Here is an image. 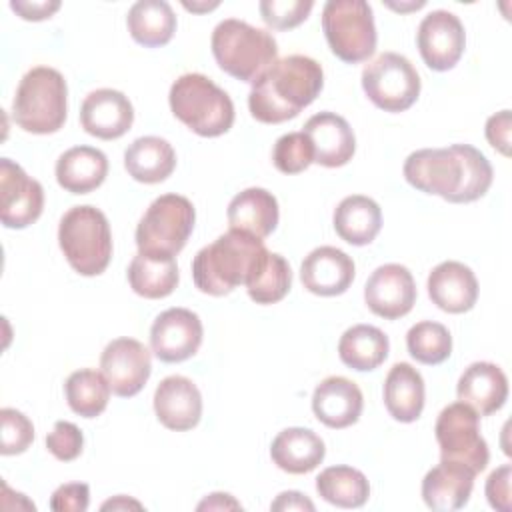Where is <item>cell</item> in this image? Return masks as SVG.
I'll return each instance as SVG.
<instances>
[{
  "mask_svg": "<svg viewBox=\"0 0 512 512\" xmlns=\"http://www.w3.org/2000/svg\"><path fill=\"white\" fill-rule=\"evenodd\" d=\"M100 372L120 398L136 396L148 382L152 358L148 348L136 338H116L106 344L100 356Z\"/></svg>",
  "mask_w": 512,
  "mask_h": 512,
  "instance_id": "obj_12",
  "label": "cell"
},
{
  "mask_svg": "<svg viewBox=\"0 0 512 512\" xmlns=\"http://www.w3.org/2000/svg\"><path fill=\"white\" fill-rule=\"evenodd\" d=\"M58 244L80 276L102 274L112 258V232L102 210L84 204L72 206L58 224Z\"/></svg>",
  "mask_w": 512,
  "mask_h": 512,
  "instance_id": "obj_7",
  "label": "cell"
},
{
  "mask_svg": "<svg viewBox=\"0 0 512 512\" xmlns=\"http://www.w3.org/2000/svg\"><path fill=\"white\" fill-rule=\"evenodd\" d=\"M226 218L232 230H242L256 238H266L278 226V200L266 188H246L230 200Z\"/></svg>",
  "mask_w": 512,
  "mask_h": 512,
  "instance_id": "obj_26",
  "label": "cell"
},
{
  "mask_svg": "<svg viewBox=\"0 0 512 512\" xmlns=\"http://www.w3.org/2000/svg\"><path fill=\"white\" fill-rule=\"evenodd\" d=\"M364 398L356 382L344 376L324 378L312 394V412L328 428L342 430L358 422Z\"/></svg>",
  "mask_w": 512,
  "mask_h": 512,
  "instance_id": "obj_21",
  "label": "cell"
},
{
  "mask_svg": "<svg viewBox=\"0 0 512 512\" xmlns=\"http://www.w3.org/2000/svg\"><path fill=\"white\" fill-rule=\"evenodd\" d=\"M326 456L324 440L310 428L292 426L272 440L270 458L288 474H308L322 464Z\"/></svg>",
  "mask_w": 512,
  "mask_h": 512,
  "instance_id": "obj_25",
  "label": "cell"
},
{
  "mask_svg": "<svg viewBox=\"0 0 512 512\" xmlns=\"http://www.w3.org/2000/svg\"><path fill=\"white\" fill-rule=\"evenodd\" d=\"M510 478H512V466L502 464L500 468L490 472L486 480L488 504L498 512H510Z\"/></svg>",
  "mask_w": 512,
  "mask_h": 512,
  "instance_id": "obj_43",
  "label": "cell"
},
{
  "mask_svg": "<svg viewBox=\"0 0 512 512\" xmlns=\"http://www.w3.org/2000/svg\"><path fill=\"white\" fill-rule=\"evenodd\" d=\"M316 492L338 508H360L370 496L368 478L352 466H328L316 478Z\"/></svg>",
  "mask_w": 512,
  "mask_h": 512,
  "instance_id": "obj_34",
  "label": "cell"
},
{
  "mask_svg": "<svg viewBox=\"0 0 512 512\" xmlns=\"http://www.w3.org/2000/svg\"><path fill=\"white\" fill-rule=\"evenodd\" d=\"M196 210L186 196L162 194L144 212L136 226V246L142 254L176 256L188 242Z\"/></svg>",
  "mask_w": 512,
  "mask_h": 512,
  "instance_id": "obj_9",
  "label": "cell"
},
{
  "mask_svg": "<svg viewBox=\"0 0 512 512\" xmlns=\"http://www.w3.org/2000/svg\"><path fill=\"white\" fill-rule=\"evenodd\" d=\"M0 422H2L0 452L4 456L26 452L34 440V426L30 418L16 408H2Z\"/></svg>",
  "mask_w": 512,
  "mask_h": 512,
  "instance_id": "obj_39",
  "label": "cell"
},
{
  "mask_svg": "<svg viewBox=\"0 0 512 512\" xmlns=\"http://www.w3.org/2000/svg\"><path fill=\"white\" fill-rule=\"evenodd\" d=\"M10 8L24 20H32V22H40L50 18L58 8L60 2L58 0H42V2H26V0H12Z\"/></svg>",
  "mask_w": 512,
  "mask_h": 512,
  "instance_id": "obj_45",
  "label": "cell"
},
{
  "mask_svg": "<svg viewBox=\"0 0 512 512\" xmlns=\"http://www.w3.org/2000/svg\"><path fill=\"white\" fill-rule=\"evenodd\" d=\"M402 172L412 188L452 204L482 198L494 178L488 158L470 144L416 150L406 158Z\"/></svg>",
  "mask_w": 512,
  "mask_h": 512,
  "instance_id": "obj_1",
  "label": "cell"
},
{
  "mask_svg": "<svg viewBox=\"0 0 512 512\" xmlns=\"http://www.w3.org/2000/svg\"><path fill=\"white\" fill-rule=\"evenodd\" d=\"M46 448L60 462H72L82 454L84 448L82 430L68 420H58L52 432L46 436Z\"/></svg>",
  "mask_w": 512,
  "mask_h": 512,
  "instance_id": "obj_41",
  "label": "cell"
},
{
  "mask_svg": "<svg viewBox=\"0 0 512 512\" xmlns=\"http://www.w3.org/2000/svg\"><path fill=\"white\" fill-rule=\"evenodd\" d=\"M168 102L172 114L198 136L216 138L234 124L232 98L204 74L178 76L170 86Z\"/></svg>",
  "mask_w": 512,
  "mask_h": 512,
  "instance_id": "obj_5",
  "label": "cell"
},
{
  "mask_svg": "<svg viewBox=\"0 0 512 512\" xmlns=\"http://www.w3.org/2000/svg\"><path fill=\"white\" fill-rule=\"evenodd\" d=\"M428 296L432 304L448 314H462L478 300V280L474 272L456 260L440 262L428 274Z\"/></svg>",
  "mask_w": 512,
  "mask_h": 512,
  "instance_id": "obj_22",
  "label": "cell"
},
{
  "mask_svg": "<svg viewBox=\"0 0 512 512\" xmlns=\"http://www.w3.org/2000/svg\"><path fill=\"white\" fill-rule=\"evenodd\" d=\"M332 222L336 234L344 242L352 246H366L382 228V210L376 200L362 194H352L340 200Z\"/></svg>",
  "mask_w": 512,
  "mask_h": 512,
  "instance_id": "obj_30",
  "label": "cell"
},
{
  "mask_svg": "<svg viewBox=\"0 0 512 512\" xmlns=\"http://www.w3.org/2000/svg\"><path fill=\"white\" fill-rule=\"evenodd\" d=\"M210 46L220 70L242 82H256L278 60L274 36L238 18L218 22Z\"/></svg>",
  "mask_w": 512,
  "mask_h": 512,
  "instance_id": "obj_4",
  "label": "cell"
},
{
  "mask_svg": "<svg viewBox=\"0 0 512 512\" xmlns=\"http://www.w3.org/2000/svg\"><path fill=\"white\" fill-rule=\"evenodd\" d=\"M322 30L332 54L346 64L364 62L376 50L374 14L364 0H328L322 8Z\"/></svg>",
  "mask_w": 512,
  "mask_h": 512,
  "instance_id": "obj_8",
  "label": "cell"
},
{
  "mask_svg": "<svg viewBox=\"0 0 512 512\" xmlns=\"http://www.w3.org/2000/svg\"><path fill=\"white\" fill-rule=\"evenodd\" d=\"M384 406L398 422H414L424 410V378L408 362H398L390 368L384 380Z\"/></svg>",
  "mask_w": 512,
  "mask_h": 512,
  "instance_id": "obj_28",
  "label": "cell"
},
{
  "mask_svg": "<svg viewBox=\"0 0 512 512\" xmlns=\"http://www.w3.org/2000/svg\"><path fill=\"white\" fill-rule=\"evenodd\" d=\"M436 442L440 446V460L456 462L470 468L474 474L482 472L490 460L488 444L478 428V414L464 402L448 404L434 426Z\"/></svg>",
  "mask_w": 512,
  "mask_h": 512,
  "instance_id": "obj_11",
  "label": "cell"
},
{
  "mask_svg": "<svg viewBox=\"0 0 512 512\" xmlns=\"http://www.w3.org/2000/svg\"><path fill=\"white\" fill-rule=\"evenodd\" d=\"M68 114V86L64 76L50 66L28 70L12 98L14 122L30 134L58 132Z\"/></svg>",
  "mask_w": 512,
  "mask_h": 512,
  "instance_id": "obj_6",
  "label": "cell"
},
{
  "mask_svg": "<svg viewBox=\"0 0 512 512\" xmlns=\"http://www.w3.org/2000/svg\"><path fill=\"white\" fill-rule=\"evenodd\" d=\"M388 336L370 324H356L348 328L338 340L340 360L358 372L376 370L388 358Z\"/></svg>",
  "mask_w": 512,
  "mask_h": 512,
  "instance_id": "obj_33",
  "label": "cell"
},
{
  "mask_svg": "<svg viewBox=\"0 0 512 512\" xmlns=\"http://www.w3.org/2000/svg\"><path fill=\"white\" fill-rule=\"evenodd\" d=\"M266 254L262 238L230 228L198 250L192 260V280L204 294L226 296L246 284Z\"/></svg>",
  "mask_w": 512,
  "mask_h": 512,
  "instance_id": "obj_3",
  "label": "cell"
},
{
  "mask_svg": "<svg viewBox=\"0 0 512 512\" xmlns=\"http://www.w3.org/2000/svg\"><path fill=\"white\" fill-rule=\"evenodd\" d=\"M270 510L274 512H286V510H308L314 512V502L310 498H306V494L296 492V490H288V492H280L276 496V500L270 504Z\"/></svg>",
  "mask_w": 512,
  "mask_h": 512,
  "instance_id": "obj_46",
  "label": "cell"
},
{
  "mask_svg": "<svg viewBox=\"0 0 512 512\" xmlns=\"http://www.w3.org/2000/svg\"><path fill=\"white\" fill-rule=\"evenodd\" d=\"M126 26L138 44L158 48L172 40L176 32V14L164 0H138L126 14Z\"/></svg>",
  "mask_w": 512,
  "mask_h": 512,
  "instance_id": "obj_32",
  "label": "cell"
},
{
  "mask_svg": "<svg viewBox=\"0 0 512 512\" xmlns=\"http://www.w3.org/2000/svg\"><path fill=\"white\" fill-rule=\"evenodd\" d=\"M424 4H426L424 0H420V2H410V4H396V2H386V6H388V8H392V10H398V12L418 10V8H422Z\"/></svg>",
  "mask_w": 512,
  "mask_h": 512,
  "instance_id": "obj_49",
  "label": "cell"
},
{
  "mask_svg": "<svg viewBox=\"0 0 512 512\" xmlns=\"http://www.w3.org/2000/svg\"><path fill=\"white\" fill-rule=\"evenodd\" d=\"M408 354L426 366L442 364L452 354V336L440 322H416L406 334Z\"/></svg>",
  "mask_w": 512,
  "mask_h": 512,
  "instance_id": "obj_37",
  "label": "cell"
},
{
  "mask_svg": "<svg viewBox=\"0 0 512 512\" xmlns=\"http://www.w3.org/2000/svg\"><path fill=\"white\" fill-rule=\"evenodd\" d=\"M364 302L376 316L396 320L406 316L416 302V282L402 264L378 266L364 286Z\"/></svg>",
  "mask_w": 512,
  "mask_h": 512,
  "instance_id": "obj_16",
  "label": "cell"
},
{
  "mask_svg": "<svg viewBox=\"0 0 512 512\" xmlns=\"http://www.w3.org/2000/svg\"><path fill=\"white\" fill-rule=\"evenodd\" d=\"M474 472L456 462L440 460L422 480V498L430 510L450 512L464 508L474 488Z\"/></svg>",
  "mask_w": 512,
  "mask_h": 512,
  "instance_id": "obj_24",
  "label": "cell"
},
{
  "mask_svg": "<svg viewBox=\"0 0 512 512\" xmlns=\"http://www.w3.org/2000/svg\"><path fill=\"white\" fill-rule=\"evenodd\" d=\"M314 162V150L304 132H288L274 142L272 164L282 174H300Z\"/></svg>",
  "mask_w": 512,
  "mask_h": 512,
  "instance_id": "obj_38",
  "label": "cell"
},
{
  "mask_svg": "<svg viewBox=\"0 0 512 512\" xmlns=\"http://www.w3.org/2000/svg\"><path fill=\"white\" fill-rule=\"evenodd\" d=\"M308 136L314 162L326 168L348 164L356 152V136L348 120L336 112H318L310 116L302 128Z\"/></svg>",
  "mask_w": 512,
  "mask_h": 512,
  "instance_id": "obj_20",
  "label": "cell"
},
{
  "mask_svg": "<svg viewBox=\"0 0 512 512\" xmlns=\"http://www.w3.org/2000/svg\"><path fill=\"white\" fill-rule=\"evenodd\" d=\"M134 122V108L128 96L114 88L90 92L80 106V124L84 132L100 140L124 136Z\"/></svg>",
  "mask_w": 512,
  "mask_h": 512,
  "instance_id": "obj_17",
  "label": "cell"
},
{
  "mask_svg": "<svg viewBox=\"0 0 512 512\" xmlns=\"http://www.w3.org/2000/svg\"><path fill=\"white\" fill-rule=\"evenodd\" d=\"M124 168L136 182L158 184L174 172L176 152L160 136H140L124 150Z\"/></svg>",
  "mask_w": 512,
  "mask_h": 512,
  "instance_id": "obj_29",
  "label": "cell"
},
{
  "mask_svg": "<svg viewBox=\"0 0 512 512\" xmlns=\"http://www.w3.org/2000/svg\"><path fill=\"white\" fill-rule=\"evenodd\" d=\"M44 208V190L20 164L10 158L0 160V220L6 228H26L34 224Z\"/></svg>",
  "mask_w": 512,
  "mask_h": 512,
  "instance_id": "obj_14",
  "label": "cell"
},
{
  "mask_svg": "<svg viewBox=\"0 0 512 512\" xmlns=\"http://www.w3.org/2000/svg\"><path fill=\"white\" fill-rule=\"evenodd\" d=\"M204 328L196 312L188 308H168L160 312L150 328V346L160 362H184L202 344Z\"/></svg>",
  "mask_w": 512,
  "mask_h": 512,
  "instance_id": "obj_15",
  "label": "cell"
},
{
  "mask_svg": "<svg viewBox=\"0 0 512 512\" xmlns=\"http://www.w3.org/2000/svg\"><path fill=\"white\" fill-rule=\"evenodd\" d=\"M322 66L304 54H290L276 60L252 82L248 108L262 124H280L296 118L322 92Z\"/></svg>",
  "mask_w": 512,
  "mask_h": 512,
  "instance_id": "obj_2",
  "label": "cell"
},
{
  "mask_svg": "<svg viewBox=\"0 0 512 512\" xmlns=\"http://www.w3.org/2000/svg\"><path fill=\"white\" fill-rule=\"evenodd\" d=\"M108 176V158L94 146L68 148L56 160V180L70 194H88Z\"/></svg>",
  "mask_w": 512,
  "mask_h": 512,
  "instance_id": "obj_27",
  "label": "cell"
},
{
  "mask_svg": "<svg viewBox=\"0 0 512 512\" xmlns=\"http://www.w3.org/2000/svg\"><path fill=\"white\" fill-rule=\"evenodd\" d=\"M312 8V0H262L258 4L262 20L274 30L296 28L308 18Z\"/></svg>",
  "mask_w": 512,
  "mask_h": 512,
  "instance_id": "obj_40",
  "label": "cell"
},
{
  "mask_svg": "<svg viewBox=\"0 0 512 512\" xmlns=\"http://www.w3.org/2000/svg\"><path fill=\"white\" fill-rule=\"evenodd\" d=\"M180 274L174 256L138 252L128 266L130 288L148 300L166 298L178 286Z\"/></svg>",
  "mask_w": 512,
  "mask_h": 512,
  "instance_id": "obj_31",
  "label": "cell"
},
{
  "mask_svg": "<svg viewBox=\"0 0 512 512\" xmlns=\"http://www.w3.org/2000/svg\"><path fill=\"white\" fill-rule=\"evenodd\" d=\"M416 44L430 70L446 72L458 64L466 48V32L460 18L448 10L426 14L416 32Z\"/></svg>",
  "mask_w": 512,
  "mask_h": 512,
  "instance_id": "obj_13",
  "label": "cell"
},
{
  "mask_svg": "<svg viewBox=\"0 0 512 512\" xmlns=\"http://www.w3.org/2000/svg\"><path fill=\"white\" fill-rule=\"evenodd\" d=\"M458 400L470 406L478 416L498 412L508 398V378L492 362L470 364L456 384Z\"/></svg>",
  "mask_w": 512,
  "mask_h": 512,
  "instance_id": "obj_23",
  "label": "cell"
},
{
  "mask_svg": "<svg viewBox=\"0 0 512 512\" xmlns=\"http://www.w3.org/2000/svg\"><path fill=\"white\" fill-rule=\"evenodd\" d=\"M420 76L412 62L398 52H382L362 70V90L384 112H404L420 96Z\"/></svg>",
  "mask_w": 512,
  "mask_h": 512,
  "instance_id": "obj_10",
  "label": "cell"
},
{
  "mask_svg": "<svg viewBox=\"0 0 512 512\" xmlns=\"http://www.w3.org/2000/svg\"><path fill=\"white\" fill-rule=\"evenodd\" d=\"M354 260L336 246L314 248L300 264L302 286L316 296H340L354 282Z\"/></svg>",
  "mask_w": 512,
  "mask_h": 512,
  "instance_id": "obj_19",
  "label": "cell"
},
{
  "mask_svg": "<svg viewBox=\"0 0 512 512\" xmlns=\"http://www.w3.org/2000/svg\"><path fill=\"white\" fill-rule=\"evenodd\" d=\"M186 10H192V12H204V10H212L218 6V2H212V4H190V2H182Z\"/></svg>",
  "mask_w": 512,
  "mask_h": 512,
  "instance_id": "obj_50",
  "label": "cell"
},
{
  "mask_svg": "<svg viewBox=\"0 0 512 512\" xmlns=\"http://www.w3.org/2000/svg\"><path fill=\"white\" fill-rule=\"evenodd\" d=\"M154 412L168 430H192L202 418V394L190 378L166 376L154 390Z\"/></svg>",
  "mask_w": 512,
  "mask_h": 512,
  "instance_id": "obj_18",
  "label": "cell"
},
{
  "mask_svg": "<svg viewBox=\"0 0 512 512\" xmlns=\"http://www.w3.org/2000/svg\"><path fill=\"white\" fill-rule=\"evenodd\" d=\"M510 130H512V116L510 110H500L486 120V140L494 150L504 156H510Z\"/></svg>",
  "mask_w": 512,
  "mask_h": 512,
  "instance_id": "obj_44",
  "label": "cell"
},
{
  "mask_svg": "<svg viewBox=\"0 0 512 512\" xmlns=\"http://www.w3.org/2000/svg\"><path fill=\"white\" fill-rule=\"evenodd\" d=\"M128 508L140 510L142 504L136 502V500H130L128 496H116V498H112V500L102 504V510H128Z\"/></svg>",
  "mask_w": 512,
  "mask_h": 512,
  "instance_id": "obj_48",
  "label": "cell"
},
{
  "mask_svg": "<svg viewBox=\"0 0 512 512\" xmlns=\"http://www.w3.org/2000/svg\"><path fill=\"white\" fill-rule=\"evenodd\" d=\"M226 510V508H242L240 502H236L230 494H222V492H214L210 494L208 498H204L200 504H198V510Z\"/></svg>",
  "mask_w": 512,
  "mask_h": 512,
  "instance_id": "obj_47",
  "label": "cell"
},
{
  "mask_svg": "<svg viewBox=\"0 0 512 512\" xmlns=\"http://www.w3.org/2000/svg\"><path fill=\"white\" fill-rule=\"evenodd\" d=\"M90 504V488L84 482L62 484L52 492L50 508L54 512H84Z\"/></svg>",
  "mask_w": 512,
  "mask_h": 512,
  "instance_id": "obj_42",
  "label": "cell"
},
{
  "mask_svg": "<svg viewBox=\"0 0 512 512\" xmlns=\"http://www.w3.org/2000/svg\"><path fill=\"white\" fill-rule=\"evenodd\" d=\"M110 392L112 390L104 374L92 368L72 372L64 384V394L70 410L82 418L100 416L108 406Z\"/></svg>",
  "mask_w": 512,
  "mask_h": 512,
  "instance_id": "obj_35",
  "label": "cell"
},
{
  "mask_svg": "<svg viewBox=\"0 0 512 512\" xmlns=\"http://www.w3.org/2000/svg\"><path fill=\"white\" fill-rule=\"evenodd\" d=\"M246 290L250 300L256 304H276L280 302L292 286V270L284 256L268 252L256 270L246 280Z\"/></svg>",
  "mask_w": 512,
  "mask_h": 512,
  "instance_id": "obj_36",
  "label": "cell"
}]
</instances>
